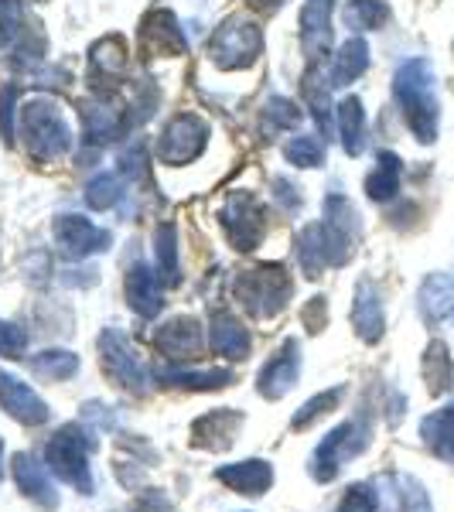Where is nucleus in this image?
<instances>
[{
    "instance_id": "1",
    "label": "nucleus",
    "mask_w": 454,
    "mask_h": 512,
    "mask_svg": "<svg viewBox=\"0 0 454 512\" xmlns=\"http://www.w3.org/2000/svg\"><path fill=\"white\" fill-rule=\"evenodd\" d=\"M393 96L403 110L410 134L420 144H434L441 127V103H437V76L427 59H407L393 76Z\"/></svg>"
},
{
    "instance_id": "2",
    "label": "nucleus",
    "mask_w": 454,
    "mask_h": 512,
    "mask_svg": "<svg viewBox=\"0 0 454 512\" xmlns=\"http://www.w3.org/2000/svg\"><path fill=\"white\" fill-rule=\"evenodd\" d=\"M18 130H21L24 154L35 164H55L72 147V130L62 117L59 103H52L45 96L28 99L21 106Z\"/></svg>"
},
{
    "instance_id": "3",
    "label": "nucleus",
    "mask_w": 454,
    "mask_h": 512,
    "mask_svg": "<svg viewBox=\"0 0 454 512\" xmlns=\"http://www.w3.org/2000/svg\"><path fill=\"white\" fill-rule=\"evenodd\" d=\"M233 294L246 315L267 321L277 318L291 304L294 280L280 263H257L250 270H239L233 280Z\"/></svg>"
},
{
    "instance_id": "4",
    "label": "nucleus",
    "mask_w": 454,
    "mask_h": 512,
    "mask_svg": "<svg viewBox=\"0 0 454 512\" xmlns=\"http://www.w3.org/2000/svg\"><path fill=\"white\" fill-rule=\"evenodd\" d=\"M96 448V437L82 424H62L45 444V465L55 478L72 485L82 495H93V472H89V454Z\"/></svg>"
},
{
    "instance_id": "5",
    "label": "nucleus",
    "mask_w": 454,
    "mask_h": 512,
    "mask_svg": "<svg viewBox=\"0 0 454 512\" xmlns=\"http://www.w3.org/2000/svg\"><path fill=\"white\" fill-rule=\"evenodd\" d=\"M369 437H373V427H369L362 417H352V420H345V424H338L335 431H328L325 441L311 451L308 475L315 478L318 485L335 482L345 461L359 458V454L369 448Z\"/></svg>"
},
{
    "instance_id": "6",
    "label": "nucleus",
    "mask_w": 454,
    "mask_h": 512,
    "mask_svg": "<svg viewBox=\"0 0 454 512\" xmlns=\"http://www.w3.org/2000/svg\"><path fill=\"white\" fill-rule=\"evenodd\" d=\"M263 55V31L253 18L233 14L216 28V35L209 38V59L226 72L250 69Z\"/></svg>"
},
{
    "instance_id": "7",
    "label": "nucleus",
    "mask_w": 454,
    "mask_h": 512,
    "mask_svg": "<svg viewBox=\"0 0 454 512\" xmlns=\"http://www.w3.org/2000/svg\"><path fill=\"white\" fill-rule=\"evenodd\" d=\"M315 226H318L321 246H325L328 267H345L362 239V219H359L356 205H352L345 195H328L325 219L315 222Z\"/></svg>"
},
{
    "instance_id": "8",
    "label": "nucleus",
    "mask_w": 454,
    "mask_h": 512,
    "mask_svg": "<svg viewBox=\"0 0 454 512\" xmlns=\"http://www.w3.org/2000/svg\"><path fill=\"white\" fill-rule=\"evenodd\" d=\"M219 226L239 253H253L267 236V209L257 195L233 192L219 209Z\"/></svg>"
},
{
    "instance_id": "9",
    "label": "nucleus",
    "mask_w": 454,
    "mask_h": 512,
    "mask_svg": "<svg viewBox=\"0 0 454 512\" xmlns=\"http://www.w3.org/2000/svg\"><path fill=\"white\" fill-rule=\"evenodd\" d=\"M99 362H103V373L113 379V386H120V390H127L134 396L151 393L147 366L140 362L134 345L127 342V335L117 332V328H106V332L99 335Z\"/></svg>"
},
{
    "instance_id": "10",
    "label": "nucleus",
    "mask_w": 454,
    "mask_h": 512,
    "mask_svg": "<svg viewBox=\"0 0 454 512\" xmlns=\"http://www.w3.org/2000/svg\"><path fill=\"white\" fill-rule=\"evenodd\" d=\"M209 123L198 113H178L168 120V127L158 137V161L168 168H181V164H192L198 154L209 144Z\"/></svg>"
},
{
    "instance_id": "11",
    "label": "nucleus",
    "mask_w": 454,
    "mask_h": 512,
    "mask_svg": "<svg viewBox=\"0 0 454 512\" xmlns=\"http://www.w3.org/2000/svg\"><path fill=\"white\" fill-rule=\"evenodd\" d=\"M79 120H82V140H86L89 147H106L130 130L127 106H120L110 93H96V96L82 99Z\"/></svg>"
},
{
    "instance_id": "12",
    "label": "nucleus",
    "mask_w": 454,
    "mask_h": 512,
    "mask_svg": "<svg viewBox=\"0 0 454 512\" xmlns=\"http://www.w3.org/2000/svg\"><path fill=\"white\" fill-rule=\"evenodd\" d=\"M140 52L147 59H175V55L188 52V38L181 31V24L168 7H151L140 21Z\"/></svg>"
},
{
    "instance_id": "13",
    "label": "nucleus",
    "mask_w": 454,
    "mask_h": 512,
    "mask_svg": "<svg viewBox=\"0 0 454 512\" xmlns=\"http://www.w3.org/2000/svg\"><path fill=\"white\" fill-rule=\"evenodd\" d=\"M52 236H55V243H59L62 256H69V260H86V256H93V253H106L113 243V236L106 233V229H99L96 222H89L86 216H72V212L55 216Z\"/></svg>"
},
{
    "instance_id": "14",
    "label": "nucleus",
    "mask_w": 454,
    "mask_h": 512,
    "mask_svg": "<svg viewBox=\"0 0 454 512\" xmlns=\"http://www.w3.org/2000/svg\"><path fill=\"white\" fill-rule=\"evenodd\" d=\"M301 376V342L297 338H284V345L270 355V362L257 376V393L263 400H284L297 386Z\"/></svg>"
},
{
    "instance_id": "15",
    "label": "nucleus",
    "mask_w": 454,
    "mask_h": 512,
    "mask_svg": "<svg viewBox=\"0 0 454 512\" xmlns=\"http://www.w3.org/2000/svg\"><path fill=\"white\" fill-rule=\"evenodd\" d=\"M0 407L7 410V417H14L24 427H41V424H48V417H52L48 403L41 400L24 379L4 373V369H0Z\"/></svg>"
},
{
    "instance_id": "16",
    "label": "nucleus",
    "mask_w": 454,
    "mask_h": 512,
    "mask_svg": "<svg viewBox=\"0 0 454 512\" xmlns=\"http://www.w3.org/2000/svg\"><path fill=\"white\" fill-rule=\"evenodd\" d=\"M11 472H14V482H18L24 499H31L35 506H41L45 512L59 509V492H55L52 478H48V465H41L35 454L18 451L11 458Z\"/></svg>"
},
{
    "instance_id": "17",
    "label": "nucleus",
    "mask_w": 454,
    "mask_h": 512,
    "mask_svg": "<svg viewBox=\"0 0 454 512\" xmlns=\"http://www.w3.org/2000/svg\"><path fill=\"white\" fill-rule=\"evenodd\" d=\"M243 414L233 407H222V410H209L192 424V444L195 448L205 451H229L236 444V434L243 427Z\"/></svg>"
},
{
    "instance_id": "18",
    "label": "nucleus",
    "mask_w": 454,
    "mask_h": 512,
    "mask_svg": "<svg viewBox=\"0 0 454 512\" xmlns=\"http://www.w3.org/2000/svg\"><path fill=\"white\" fill-rule=\"evenodd\" d=\"M332 45V0H308L301 7V48L308 65H318Z\"/></svg>"
},
{
    "instance_id": "19",
    "label": "nucleus",
    "mask_w": 454,
    "mask_h": 512,
    "mask_svg": "<svg viewBox=\"0 0 454 512\" xmlns=\"http://www.w3.org/2000/svg\"><path fill=\"white\" fill-rule=\"evenodd\" d=\"M154 342H158V349L164 359L171 362H188V359H198L202 355V325H198V318H171L168 325L158 328V335H154Z\"/></svg>"
},
{
    "instance_id": "20",
    "label": "nucleus",
    "mask_w": 454,
    "mask_h": 512,
    "mask_svg": "<svg viewBox=\"0 0 454 512\" xmlns=\"http://www.w3.org/2000/svg\"><path fill=\"white\" fill-rule=\"evenodd\" d=\"M216 478L226 485L229 492L260 499V495L274 485V465L263 461V458H246V461H236V465L216 468Z\"/></svg>"
},
{
    "instance_id": "21",
    "label": "nucleus",
    "mask_w": 454,
    "mask_h": 512,
    "mask_svg": "<svg viewBox=\"0 0 454 512\" xmlns=\"http://www.w3.org/2000/svg\"><path fill=\"white\" fill-rule=\"evenodd\" d=\"M130 72V52L127 41L120 35L99 38L93 48H89V82L103 89L106 82H117Z\"/></svg>"
},
{
    "instance_id": "22",
    "label": "nucleus",
    "mask_w": 454,
    "mask_h": 512,
    "mask_svg": "<svg viewBox=\"0 0 454 512\" xmlns=\"http://www.w3.org/2000/svg\"><path fill=\"white\" fill-rule=\"evenodd\" d=\"M127 304H130V311L140 318H158L161 315L164 291H161L158 270H151L140 260L127 270Z\"/></svg>"
},
{
    "instance_id": "23",
    "label": "nucleus",
    "mask_w": 454,
    "mask_h": 512,
    "mask_svg": "<svg viewBox=\"0 0 454 512\" xmlns=\"http://www.w3.org/2000/svg\"><path fill=\"white\" fill-rule=\"evenodd\" d=\"M209 345L212 352L222 355L229 362H243L246 355L253 349V338L250 332L243 328V321L229 311H212V321H209Z\"/></svg>"
},
{
    "instance_id": "24",
    "label": "nucleus",
    "mask_w": 454,
    "mask_h": 512,
    "mask_svg": "<svg viewBox=\"0 0 454 512\" xmlns=\"http://www.w3.org/2000/svg\"><path fill=\"white\" fill-rule=\"evenodd\" d=\"M158 383L171 386V390H188V393H212V390H226L236 383L233 369H185L178 366H161L158 369Z\"/></svg>"
},
{
    "instance_id": "25",
    "label": "nucleus",
    "mask_w": 454,
    "mask_h": 512,
    "mask_svg": "<svg viewBox=\"0 0 454 512\" xmlns=\"http://www.w3.org/2000/svg\"><path fill=\"white\" fill-rule=\"evenodd\" d=\"M352 328L366 345H376L386 332V315H383V297L369 280H359L356 301H352Z\"/></svg>"
},
{
    "instance_id": "26",
    "label": "nucleus",
    "mask_w": 454,
    "mask_h": 512,
    "mask_svg": "<svg viewBox=\"0 0 454 512\" xmlns=\"http://www.w3.org/2000/svg\"><path fill=\"white\" fill-rule=\"evenodd\" d=\"M417 308L424 325H444L454 318V277L451 274H431L417 291Z\"/></svg>"
},
{
    "instance_id": "27",
    "label": "nucleus",
    "mask_w": 454,
    "mask_h": 512,
    "mask_svg": "<svg viewBox=\"0 0 454 512\" xmlns=\"http://www.w3.org/2000/svg\"><path fill=\"white\" fill-rule=\"evenodd\" d=\"M366 69H369V45H366V38L356 35L335 52L332 72H328V86H335V89L349 86V82H356Z\"/></svg>"
},
{
    "instance_id": "28",
    "label": "nucleus",
    "mask_w": 454,
    "mask_h": 512,
    "mask_svg": "<svg viewBox=\"0 0 454 512\" xmlns=\"http://www.w3.org/2000/svg\"><path fill=\"white\" fill-rule=\"evenodd\" d=\"M420 437L431 448V454H437L441 461L454 465V403L444 410H434L420 420Z\"/></svg>"
},
{
    "instance_id": "29",
    "label": "nucleus",
    "mask_w": 454,
    "mask_h": 512,
    "mask_svg": "<svg viewBox=\"0 0 454 512\" xmlns=\"http://www.w3.org/2000/svg\"><path fill=\"white\" fill-rule=\"evenodd\" d=\"M335 113H338V137H342L345 154L359 158L362 147H366V110H362V99L345 96Z\"/></svg>"
},
{
    "instance_id": "30",
    "label": "nucleus",
    "mask_w": 454,
    "mask_h": 512,
    "mask_svg": "<svg viewBox=\"0 0 454 512\" xmlns=\"http://www.w3.org/2000/svg\"><path fill=\"white\" fill-rule=\"evenodd\" d=\"M301 93H304V103H308L311 117L318 123V130L328 140L335 127V120H332L335 113H332V96H328V86H325V79H321L318 65H308V72H304V79H301Z\"/></svg>"
},
{
    "instance_id": "31",
    "label": "nucleus",
    "mask_w": 454,
    "mask_h": 512,
    "mask_svg": "<svg viewBox=\"0 0 454 512\" xmlns=\"http://www.w3.org/2000/svg\"><path fill=\"white\" fill-rule=\"evenodd\" d=\"M400 181H403V161L393 151H379L376 168L366 178V195L373 202H390L400 192Z\"/></svg>"
},
{
    "instance_id": "32",
    "label": "nucleus",
    "mask_w": 454,
    "mask_h": 512,
    "mask_svg": "<svg viewBox=\"0 0 454 512\" xmlns=\"http://www.w3.org/2000/svg\"><path fill=\"white\" fill-rule=\"evenodd\" d=\"M154 260H158V277L161 284L178 287L181 284V256H178V233L171 222H161L154 233Z\"/></svg>"
},
{
    "instance_id": "33",
    "label": "nucleus",
    "mask_w": 454,
    "mask_h": 512,
    "mask_svg": "<svg viewBox=\"0 0 454 512\" xmlns=\"http://www.w3.org/2000/svg\"><path fill=\"white\" fill-rule=\"evenodd\" d=\"M420 373H424V383L427 390L434 396L448 393L454 386V362H451V352L444 342H431L424 349V362H420Z\"/></svg>"
},
{
    "instance_id": "34",
    "label": "nucleus",
    "mask_w": 454,
    "mask_h": 512,
    "mask_svg": "<svg viewBox=\"0 0 454 512\" xmlns=\"http://www.w3.org/2000/svg\"><path fill=\"white\" fill-rule=\"evenodd\" d=\"M31 373L48 379V383H65L79 373V355L69 349H45L31 355Z\"/></svg>"
},
{
    "instance_id": "35",
    "label": "nucleus",
    "mask_w": 454,
    "mask_h": 512,
    "mask_svg": "<svg viewBox=\"0 0 454 512\" xmlns=\"http://www.w3.org/2000/svg\"><path fill=\"white\" fill-rule=\"evenodd\" d=\"M127 185L130 181L123 178L120 171H99V175L86 185V205L96 212L117 209L120 198L127 195Z\"/></svg>"
},
{
    "instance_id": "36",
    "label": "nucleus",
    "mask_w": 454,
    "mask_h": 512,
    "mask_svg": "<svg viewBox=\"0 0 454 512\" xmlns=\"http://www.w3.org/2000/svg\"><path fill=\"white\" fill-rule=\"evenodd\" d=\"M297 123H301V110H297L294 99L270 96L267 106H263V113H260V134L267 140H274L277 134H284V130H294Z\"/></svg>"
},
{
    "instance_id": "37",
    "label": "nucleus",
    "mask_w": 454,
    "mask_h": 512,
    "mask_svg": "<svg viewBox=\"0 0 454 512\" xmlns=\"http://www.w3.org/2000/svg\"><path fill=\"white\" fill-rule=\"evenodd\" d=\"M342 18L356 31H379L390 21V4L386 0H349Z\"/></svg>"
},
{
    "instance_id": "38",
    "label": "nucleus",
    "mask_w": 454,
    "mask_h": 512,
    "mask_svg": "<svg viewBox=\"0 0 454 512\" xmlns=\"http://www.w3.org/2000/svg\"><path fill=\"white\" fill-rule=\"evenodd\" d=\"M393 489V509L396 512H431V499H427L424 485L410 475H390L386 478Z\"/></svg>"
},
{
    "instance_id": "39",
    "label": "nucleus",
    "mask_w": 454,
    "mask_h": 512,
    "mask_svg": "<svg viewBox=\"0 0 454 512\" xmlns=\"http://www.w3.org/2000/svg\"><path fill=\"white\" fill-rule=\"evenodd\" d=\"M342 400H345V386H332V390L311 396V400L304 403V407L291 417V427H294V431H308V427L315 424V420H321L325 414H332V410H335Z\"/></svg>"
},
{
    "instance_id": "40",
    "label": "nucleus",
    "mask_w": 454,
    "mask_h": 512,
    "mask_svg": "<svg viewBox=\"0 0 454 512\" xmlns=\"http://www.w3.org/2000/svg\"><path fill=\"white\" fill-rule=\"evenodd\" d=\"M284 158L297 164V168H318L325 161V144L318 137H308V134H297L284 144Z\"/></svg>"
},
{
    "instance_id": "41",
    "label": "nucleus",
    "mask_w": 454,
    "mask_h": 512,
    "mask_svg": "<svg viewBox=\"0 0 454 512\" xmlns=\"http://www.w3.org/2000/svg\"><path fill=\"white\" fill-rule=\"evenodd\" d=\"M24 21L28 14H24L21 0H0V52L24 38Z\"/></svg>"
},
{
    "instance_id": "42",
    "label": "nucleus",
    "mask_w": 454,
    "mask_h": 512,
    "mask_svg": "<svg viewBox=\"0 0 454 512\" xmlns=\"http://www.w3.org/2000/svg\"><path fill=\"white\" fill-rule=\"evenodd\" d=\"M21 89L14 82L0 86V140L4 144H14V134H18V113H21Z\"/></svg>"
},
{
    "instance_id": "43",
    "label": "nucleus",
    "mask_w": 454,
    "mask_h": 512,
    "mask_svg": "<svg viewBox=\"0 0 454 512\" xmlns=\"http://www.w3.org/2000/svg\"><path fill=\"white\" fill-rule=\"evenodd\" d=\"M376 509H379V492L366 482L349 485L342 502L335 506V512H376Z\"/></svg>"
},
{
    "instance_id": "44",
    "label": "nucleus",
    "mask_w": 454,
    "mask_h": 512,
    "mask_svg": "<svg viewBox=\"0 0 454 512\" xmlns=\"http://www.w3.org/2000/svg\"><path fill=\"white\" fill-rule=\"evenodd\" d=\"M24 349H28V332L0 318V355L4 359H24Z\"/></svg>"
},
{
    "instance_id": "45",
    "label": "nucleus",
    "mask_w": 454,
    "mask_h": 512,
    "mask_svg": "<svg viewBox=\"0 0 454 512\" xmlns=\"http://www.w3.org/2000/svg\"><path fill=\"white\" fill-rule=\"evenodd\" d=\"M301 321H304V328H308L311 335H318L321 328L328 325V301H325V297H311V301L301 308Z\"/></svg>"
},
{
    "instance_id": "46",
    "label": "nucleus",
    "mask_w": 454,
    "mask_h": 512,
    "mask_svg": "<svg viewBox=\"0 0 454 512\" xmlns=\"http://www.w3.org/2000/svg\"><path fill=\"white\" fill-rule=\"evenodd\" d=\"M270 188H274V198L280 202V209H284V212L301 209V192H297L287 178H274V181H270Z\"/></svg>"
},
{
    "instance_id": "47",
    "label": "nucleus",
    "mask_w": 454,
    "mask_h": 512,
    "mask_svg": "<svg viewBox=\"0 0 454 512\" xmlns=\"http://www.w3.org/2000/svg\"><path fill=\"white\" fill-rule=\"evenodd\" d=\"M134 512H175V509H171V502H168V495H164V492L147 489V492L137 495Z\"/></svg>"
},
{
    "instance_id": "48",
    "label": "nucleus",
    "mask_w": 454,
    "mask_h": 512,
    "mask_svg": "<svg viewBox=\"0 0 454 512\" xmlns=\"http://www.w3.org/2000/svg\"><path fill=\"white\" fill-rule=\"evenodd\" d=\"M0 478H4V437H0Z\"/></svg>"
}]
</instances>
